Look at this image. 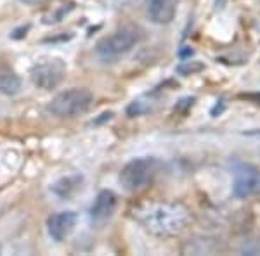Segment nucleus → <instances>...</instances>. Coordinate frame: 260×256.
Wrapping results in <instances>:
<instances>
[{
  "label": "nucleus",
  "mask_w": 260,
  "mask_h": 256,
  "mask_svg": "<svg viewBox=\"0 0 260 256\" xmlns=\"http://www.w3.org/2000/svg\"><path fill=\"white\" fill-rule=\"evenodd\" d=\"M158 159L154 158H136L128 161L120 171V184L127 192H139L153 182L158 173Z\"/></svg>",
  "instance_id": "obj_4"
},
{
  "label": "nucleus",
  "mask_w": 260,
  "mask_h": 256,
  "mask_svg": "<svg viewBox=\"0 0 260 256\" xmlns=\"http://www.w3.org/2000/svg\"><path fill=\"white\" fill-rule=\"evenodd\" d=\"M77 220H78V216L75 211H59V213H56V215L49 216V220H47L49 236L56 242H62L75 230Z\"/></svg>",
  "instance_id": "obj_7"
},
{
  "label": "nucleus",
  "mask_w": 260,
  "mask_h": 256,
  "mask_svg": "<svg viewBox=\"0 0 260 256\" xmlns=\"http://www.w3.org/2000/svg\"><path fill=\"white\" fill-rule=\"evenodd\" d=\"M116 204H118V199H116V194L113 191H101L98 196H95L94 203L90 206V216L94 222H106L108 218L113 216L116 209Z\"/></svg>",
  "instance_id": "obj_9"
},
{
  "label": "nucleus",
  "mask_w": 260,
  "mask_h": 256,
  "mask_svg": "<svg viewBox=\"0 0 260 256\" xmlns=\"http://www.w3.org/2000/svg\"><path fill=\"white\" fill-rule=\"evenodd\" d=\"M144 33L137 26H121L104 39H101L95 45V54L103 61H115L128 54L134 47L141 44Z\"/></svg>",
  "instance_id": "obj_2"
},
{
  "label": "nucleus",
  "mask_w": 260,
  "mask_h": 256,
  "mask_svg": "<svg viewBox=\"0 0 260 256\" xmlns=\"http://www.w3.org/2000/svg\"><path fill=\"white\" fill-rule=\"evenodd\" d=\"M134 218L148 232L160 237H169L186 229V225L189 224V211L177 203L149 201L134 208Z\"/></svg>",
  "instance_id": "obj_1"
},
{
  "label": "nucleus",
  "mask_w": 260,
  "mask_h": 256,
  "mask_svg": "<svg viewBox=\"0 0 260 256\" xmlns=\"http://www.w3.org/2000/svg\"><path fill=\"white\" fill-rule=\"evenodd\" d=\"M94 102V95L83 87L62 90L49 102L47 111L56 118H75L87 113Z\"/></svg>",
  "instance_id": "obj_3"
},
{
  "label": "nucleus",
  "mask_w": 260,
  "mask_h": 256,
  "mask_svg": "<svg viewBox=\"0 0 260 256\" xmlns=\"http://www.w3.org/2000/svg\"><path fill=\"white\" fill-rule=\"evenodd\" d=\"M31 82L40 90H52L59 87L66 77V64L61 59H47L31 68Z\"/></svg>",
  "instance_id": "obj_6"
},
{
  "label": "nucleus",
  "mask_w": 260,
  "mask_h": 256,
  "mask_svg": "<svg viewBox=\"0 0 260 256\" xmlns=\"http://www.w3.org/2000/svg\"><path fill=\"white\" fill-rule=\"evenodd\" d=\"M233 178V194L238 199L260 196V168L251 163H234Z\"/></svg>",
  "instance_id": "obj_5"
},
{
  "label": "nucleus",
  "mask_w": 260,
  "mask_h": 256,
  "mask_svg": "<svg viewBox=\"0 0 260 256\" xmlns=\"http://www.w3.org/2000/svg\"><path fill=\"white\" fill-rule=\"evenodd\" d=\"M82 184H83L82 175H66V177H61L59 180H56V182L52 184V187H50V191L57 197H61V199H70V197H73L80 191Z\"/></svg>",
  "instance_id": "obj_10"
},
{
  "label": "nucleus",
  "mask_w": 260,
  "mask_h": 256,
  "mask_svg": "<svg viewBox=\"0 0 260 256\" xmlns=\"http://www.w3.org/2000/svg\"><path fill=\"white\" fill-rule=\"evenodd\" d=\"M148 18L154 24H169L177 14V0H148Z\"/></svg>",
  "instance_id": "obj_8"
},
{
  "label": "nucleus",
  "mask_w": 260,
  "mask_h": 256,
  "mask_svg": "<svg viewBox=\"0 0 260 256\" xmlns=\"http://www.w3.org/2000/svg\"><path fill=\"white\" fill-rule=\"evenodd\" d=\"M21 89H23V82L16 75V71L11 69L9 66L0 64V94L7 95V97H14L19 94Z\"/></svg>",
  "instance_id": "obj_11"
}]
</instances>
